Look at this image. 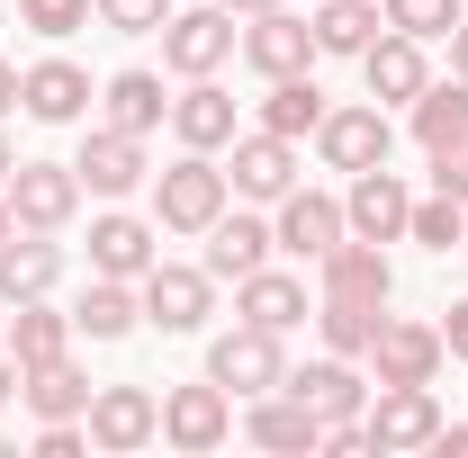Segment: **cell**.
<instances>
[{
    "instance_id": "obj_1",
    "label": "cell",
    "mask_w": 468,
    "mask_h": 458,
    "mask_svg": "<svg viewBox=\"0 0 468 458\" xmlns=\"http://www.w3.org/2000/svg\"><path fill=\"white\" fill-rule=\"evenodd\" d=\"M226 198H234L226 162L180 144V162H172V172H154V225H163V234H207L217 216H226Z\"/></svg>"
},
{
    "instance_id": "obj_2",
    "label": "cell",
    "mask_w": 468,
    "mask_h": 458,
    "mask_svg": "<svg viewBox=\"0 0 468 458\" xmlns=\"http://www.w3.org/2000/svg\"><path fill=\"white\" fill-rule=\"evenodd\" d=\"M135 297H144V324H154V333H198V324L217 315L207 261H154V270L135 279Z\"/></svg>"
},
{
    "instance_id": "obj_3",
    "label": "cell",
    "mask_w": 468,
    "mask_h": 458,
    "mask_svg": "<svg viewBox=\"0 0 468 458\" xmlns=\"http://www.w3.org/2000/svg\"><path fill=\"white\" fill-rule=\"evenodd\" d=\"M234 46H243V27H234L226 0H207V9H172V18H163V63H172L180 81H207V72H226Z\"/></svg>"
},
{
    "instance_id": "obj_4",
    "label": "cell",
    "mask_w": 468,
    "mask_h": 458,
    "mask_svg": "<svg viewBox=\"0 0 468 458\" xmlns=\"http://www.w3.org/2000/svg\"><path fill=\"white\" fill-rule=\"evenodd\" d=\"M315 153H324V172H378L388 153H397V126H388V109L378 99H351V109H324V126H315Z\"/></svg>"
},
{
    "instance_id": "obj_5",
    "label": "cell",
    "mask_w": 468,
    "mask_h": 458,
    "mask_svg": "<svg viewBox=\"0 0 468 458\" xmlns=\"http://www.w3.org/2000/svg\"><path fill=\"white\" fill-rule=\"evenodd\" d=\"M0 198H9V225H27V234H63L72 216H81V172H72V162H18Z\"/></svg>"
},
{
    "instance_id": "obj_6",
    "label": "cell",
    "mask_w": 468,
    "mask_h": 458,
    "mask_svg": "<svg viewBox=\"0 0 468 458\" xmlns=\"http://www.w3.org/2000/svg\"><path fill=\"white\" fill-rule=\"evenodd\" d=\"M207 378L226 396H271L289 378V350H280V333H261V324H234V333L207 342Z\"/></svg>"
},
{
    "instance_id": "obj_7",
    "label": "cell",
    "mask_w": 468,
    "mask_h": 458,
    "mask_svg": "<svg viewBox=\"0 0 468 458\" xmlns=\"http://www.w3.org/2000/svg\"><path fill=\"white\" fill-rule=\"evenodd\" d=\"M441 359H451L441 324L388 315V324H378V342H369V378H378V387H432V378H441Z\"/></svg>"
},
{
    "instance_id": "obj_8",
    "label": "cell",
    "mask_w": 468,
    "mask_h": 458,
    "mask_svg": "<svg viewBox=\"0 0 468 458\" xmlns=\"http://www.w3.org/2000/svg\"><path fill=\"white\" fill-rule=\"evenodd\" d=\"M360 432H369V450H378V458L432 450V441H441V396H432V387H378V404L360 413Z\"/></svg>"
},
{
    "instance_id": "obj_9",
    "label": "cell",
    "mask_w": 468,
    "mask_h": 458,
    "mask_svg": "<svg viewBox=\"0 0 468 458\" xmlns=\"http://www.w3.org/2000/svg\"><path fill=\"white\" fill-rule=\"evenodd\" d=\"M81 432H90V450H144V441H163V396H144V387H90V413H81Z\"/></svg>"
},
{
    "instance_id": "obj_10",
    "label": "cell",
    "mask_w": 468,
    "mask_h": 458,
    "mask_svg": "<svg viewBox=\"0 0 468 458\" xmlns=\"http://www.w3.org/2000/svg\"><path fill=\"white\" fill-rule=\"evenodd\" d=\"M163 441H172V450H189V458L226 450V441H234V396L217 387V378L172 387V396H163Z\"/></svg>"
},
{
    "instance_id": "obj_11",
    "label": "cell",
    "mask_w": 468,
    "mask_h": 458,
    "mask_svg": "<svg viewBox=\"0 0 468 458\" xmlns=\"http://www.w3.org/2000/svg\"><path fill=\"white\" fill-rule=\"evenodd\" d=\"M72 172H81L90 198H126V189L154 180V162H144V135H126V126H90L81 153H72Z\"/></svg>"
},
{
    "instance_id": "obj_12",
    "label": "cell",
    "mask_w": 468,
    "mask_h": 458,
    "mask_svg": "<svg viewBox=\"0 0 468 458\" xmlns=\"http://www.w3.org/2000/svg\"><path fill=\"white\" fill-rule=\"evenodd\" d=\"M90 99H100V90H90V72H81L72 55H46V63L18 72V109L37 117V126H81Z\"/></svg>"
},
{
    "instance_id": "obj_13",
    "label": "cell",
    "mask_w": 468,
    "mask_h": 458,
    "mask_svg": "<svg viewBox=\"0 0 468 458\" xmlns=\"http://www.w3.org/2000/svg\"><path fill=\"white\" fill-rule=\"evenodd\" d=\"M406 216H414V189L388 162L378 172H351V189H343V225L360 234V243H406Z\"/></svg>"
},
{
    "instance_id": "obj_14",
    "label": "cell",
    "mask_w": 468,
    "mask_h": 458,
    "mask_svg": "<svg viewBox=\"0 0 468 458\" xmlns=\"http://www.w3.org/2000/svg\"><path fill=\"white\" fill-rule=\"evenodd\" d=\"M234 55L252 63L261 81H289V72L315 63V27H306L297 9H261V18H243V46H234Z\"/></svg>"
},
{
    "instance_id": "obj_15",
    "label": "cell",
    "mask_w": 468,
    "mask_h": 458,
    "mask_svg": "<svg viewBox=\"0 0 468 458\" xmlns=\"http://www.w3.org/2000/svg\"><path fill=\"white\" fill-rule=\"evenodd\" d=\"M360 81H369V99H378V109H406L414 90L432 81L423 36H406V27H378V36H369V55H360Z\"/></svg>"
},
{
    "instance_id": "obj_16",
    "label": "cell",
    "mask_w": 468,
    "mask_h": 458,
    "mask_svg": "<svg viewBox=\"0 0 468 458\" xmlns=\"http://www.w3.org/2000/svg\"><path fill=\"white\" fill-rule=\"evenodd\" d=\"M226 180H234V198H261V207H280L297 189V144L289 135H234V162H226Z\"/></svg>"
},
{
    "instance_id": "obj_17",
    "label": "cell",
    "mask_w": 468,
    "mask_h": 458,
    "mask_svg": "<svg viewBox=\"0 0 468 458\" xmlns=\"http://www.w3.org/2000/svg\"><path fill=\"white\" fill-rule=\"evenodd\" d=\"M315 279H324V297H351V306H388V297H397L388 243H360V234H343V243L315 261Z\"/></svg>"
},
{
    "instance_id": "obj_18",
    "label": "cell",
    "mask_w": 468,
    "mask_h": 458,
    "mask_svg": "<svg viewBox=\"0 0 468 458\" xmlns=\"http://www.w3.org/2000/svg\"><path fill=\"white\" fill-rule=\"evenodd\" d=\"M154 261H163V225H144V216H126V207L90 216V270H100V279H144Z\"/></svg>"
},
{
    "instance_id": "obj_19",
    "label": "cell",
    "mask_w": 468,
    "mask_h": 458,
    "mask_svg": "<svg viewBox=\"0 0 468 458\" xmlns=\"http://www.w3.org/2000/svg\"><path fill=\"white\" fill-rule=\"evenodd\" d=\"M243 441H252V450L297 458V450L324 441V413H315L306 396H289V387H271V396H252V413H243Z\"/></svg>"
},
{
    "instance_id": "obj_20",
    "label": "cell",
    "mask_w": 468,
    "mask_h": 458,
    "mask_svg": "<svg viewBox=\"0 0 468 458\" xmlns=\"http://www.w3.org/2000/svg\"><path fill=\"white\" fill-rule=\"evenodd\" d=\"M271 234H280V252H297V261H324L351 225H343V198H324V189H289L280 216H271Z\"/></svg>"
},
{
    "instance_id": "obj_21",
    "label": "cell",
    "mask_w": 468,
    "mask_h": 458,
    "mask_svg": "<svg viewBox=\"0 0 468 458\" xmlns=\"http://www.w3.org/2000/svg\"><path fill=\"white\" fill-rule=\"evenodd\" d=\"M280 387H289V396H306L324 422H351V413H369V378H360V359H343V350H324V359L289 369Z\"/></svg>"
},
{
    "instance_id": "obj_22",
    "label": "cell",
    "mask_w": 468,
    "mask_h": 458,
    "mask_svg": "<svg viewBox=\"0 0 468 458\" xmlns=\"http://www.w3.org/2000/svg\"><path fill=\"white\" fill-rule=\"evenodd\" d=\"M271 252H280V234L261 225V216H243V207H226V216L207 225V252H198V261H207V279H252Z\"/></svg>"
},
{
    "instance_id": "obj_23",
    "label": "cell",
    "mask_w": 468,
    "mask_h": 458,
    "mask_svg": "<svg viewBox=\"0 0 468 458\" xmlns=\"http://www.w3.org/2000/svg\"><path fill=\"white\" fill-rule=\"evenodd\" d=\"M234 315L243 324H261V333H297L306 324V279H289V270H252V279H234Z\"/></svg>"
},
{
    "instance_id": "obj_24",
    "label": "cell",
    "mask_w": 468,
    "mask_h": 458,
    "mask_svg": "<svg viewBox=\"0 0 468 458\" xmlns=\"http://www.w3.org/2000/svg\"><path fill=\"white\" fill-rule=\"evenodd\" d=\"M172 135L189 144V153H226L234 144V90H217V72L189 81V90L172 99Z\"/></svg>"
},
{
    "instance_id": "obj_25",
    "label": "cell",
    "mask_w": 468,
    "mask_h": 458,
    "mask_svg": "<svg viewBox=\"0 0 468 458\" xmlns=\"http://www.w3.org/2000/svg\"><path fill=\"white\" fill-rule=\"evenodd\" d=\"M55 279H63V243L55 234H9V243H0V297H9V306H18V297H55Z\"/></svg>"
},
{
    "instance_id": "obj_26",
    "label": "cell",
    "mask_w": 468,
    "mask_h": 458,
    "mask_svg": "<svg viewBox=\"0 0 468 458\" xmlns=\"http://www.w3.org/2000/svg\"><path fill=\"white\" fill-rule=\"evenodd\" d=\"M135 324H144L135 279H100V270H90V287L72 297V333H90V342H126Z\"/></svg>"
},
{
    "instance_id": "obj_27",
    "label": "cell",
    "mask_w": 468,
    "mask_h": 458,
    "mask_svg": "<svg viewBox=\"0 0 468 458\" xmlns=\"http://www.w3.org/2000/svg\"><path fill=\"white\" fill-rule=\"evenodd\" d=\"M0 350H9L18 369H46V359H63V350H72V315H55L46 297H18V315H9Z\"/></svg>"
},
{
    "instance_id": "obj_28",
    "label": "cell",
    "mask_w": 468,
    "mask_h": 458,
    "mask_svg": "<svg viewBox=\"0 0 468 458\" xmlns=\"http://www.w3.org/2000/svg\"><path fill=\"white\" fill-rule=\"evenodd\" d=\"M18 396H27L37 422H81V413H90V378H81L72 350H63V359H46V369H18Z\"/></svg>"
},
{
    "instance_id": "obj_29",
    "label": "cell",
    "mask_w": 468,
    "mask_h": 458,
    "mask_svg": "<svg viewBox=\"0 0 468 458\" xmlns=\"http://www.w3.org/2000/svg\"><path fill=\"white\" fill-rule=\"evenodd\" d=\"M406 126H414L423 153L460 144V135H468V81H460V72H451V81H423V90L406 99Z\"/></svg>"
},
{
    "instance_id": "obj_30",
    "label": "cell",
    "mask_w": 468,
    "mask_h": 458,
    "mask_svg": "<svg viewBox=\"0 0 468 458\" xmlns=\"http://www.w3.org/2000/svg\"><path fill=\"white\" fill-rule=\"evenodd\" d=\"M100 126H126V135H154V126H172L163 81H154V72H109V90H100Z\"/></svg>"
},
{
    "instance_id": "obj_31",
    "label": "cell",
    "mask_w": 468,
    "mask_h": 458,
    "mask_svg": "<svg viewBox=\"0 0 468 458\" xmlns=\"http://www.w3.org/2000/svg\"><path fill=\"white\" fill-rule=\"evenodd\" d=\"M306 27H315V55H351V63H360L369 36L388 27V9H378V0H315Z\"/></svg>"
},
{
    "instance_id": "obj_32",
    "label": "cell",
    "mask_w": 468,
    "mask_h": 458,
    "mask_svg": "<svg viewBox=\"0 0 468 458\" xmlns=\"http://www.w3.org/2000/svg\"><path fill=\"white\" fill-rule=\"evenodd\" d=\"M324 109H334V99L315 90V72H289V81H271V99H261V126L297 144V135H315V126H324Z\"/></svg>"
},
{
    "instance_id": "obj_33",
    "label": "cell",
    "mask_w": 468,
    "mask_h": 458,
    "mask_svg": "<svg viewBox=\"0 0 468 458\" xmlns=\"http://www.w3.org/2000/svg\"><path fill=\"white\" fill-rule=\"evenodd\" d=\"M378 324H388V306H351V297H324L315 306V333H324V350H343V359H369Z\"/></svg>"
},
{
    "instance_id": "obj_34",
    "label": "cell",
    "mask_w": 468,
    "mask_h": 458,
    "mask_svg": "<svg viewBox=\"0 0 468 458\" xmlns=\"http://www.w3.org/2000/svg\"><path fill=\"white\" fill-rule=\"evenodd\" d=\"M406 243H423V252H460L468 243V198H414V216H406Z\"/></svg>"
},
{
    "instance_id": "obj_35",
    "label": "cell",
    "mask_w": 468,
    "mask_h": 458,
    "mask_svg": "<svg viewBox=\"0 0 468 458\" xmlns=\"http://www.w3.org/2000/svg\"><path fill=\"white\" fill-rule=\"evenodd\" d=\"M378 9H388V27H406V36H423V46L460 27V0H378Z\"/></svg>"
},
{
    "instance_id": "obj_36",
    "label": "cell",
    "mask_w": 468,
    "mask_h": 458,
    "mask_svg": "<svg viewBox=\"0 0 468 458\" xmlns=\"http://www.w3.org/2000/svg\"><path fill=\"white\" fill-rule=\"evenodd\" d=\"M90 18H100V27H117V36H163L172 0H90Z\"/></svg>"
},
{
    "instance_id": "obj_37",
    "label": "cell",
    "mask_w": 468,
    "mask_h": 458,
    "mask_svg": "<svg viewBox=\"0 0 468 458\" xmlns=\"http://www.w3.org/2000/svg\"><path fill=\"white\" fill-rule=\"evenodd\" d=\"M18 27H37V36H72V27H90V0H18Z\"/></svg>"
},
{
    "instance_id": "obj_38",
    "label": "cell",
    "mask_w": 468,
    "mask_h": 458,
    "mask_svg": "<svg viewBox=\"0 0 468 458\" xmlns=\"http://www.w3.org/2000/svg\"><path fill=\"white\" fill-rule=\"evenodd\" d=\"M432 189H441V198H468V135L432 153Z\"/></svg>"
},
{
    "instance_id": "obj_39",
    "label": "cell",
    "mask_w": 468,
    "mask_h": 458,
    "mask_svg": "<svg viewBox=\"0 0 468 458\" xmlns=\"http://www.w3.org/2000/svg\"><path fill=\"white\" fill-rule=\"evenodd\" d=\"M81 450H90L81 422H37V458H81Z\"/></svg>"
},
{
    "instance_id": "obj_40",
    "label": "cell",
    "mask_w": 468,
    "mask_h": 458,
    "mask_svg": "<svg viewBox=\"0 0 468 458\" xmlns=\"http://www.w3.org/2000/svg\"><path fill=\"white\" fill-rule=\"evenodd\" d=\"M441 342H451V359H468V297L451 306V315H441Z\"/></svg>"
},
{
    "instance_id": "obj_41",
    "label": "cell",
    "mask_w": 468,
    "mask_h": 458,
    "mask_svg": "<svg viewBox=\"0 0 468 458\" xmlns=\"http://www.w3.org/2000/svg\"><path fill=\"white\" fill-rule=\"evenodd\" d=\"M441 458H468V422H441V441H432Z\"/></svg>"
},
{
    "instance_id": "obj_42",
    "label": "cell",
    "mask_w": 468,
    "mask_h": 458,
    "mask_svg": "<svg viewBox=\"0 0 468 458\" xmlns=\"http://www.w3.org/2000/svg\"><path fill=\"white\" fill-rule=\"evenodd\" d=\"M451 72H460V81H468V18H460V27H451Z\"/></svg>"
},
{
    "instance_id": "obj_43",
    "label": "cell",
    "mask_w": 468,
    "mask_h": 458,
    "mask_svg": "<svg viewBox=\"0 0 468 458\" xmlns=\"http://www.w3.org/2000/svg\"><path fill=\"white\" fill-rule=\"evenodd\" d=\"M18 109V63H0V117Z\"/></svg>"
},
{
    "instance_id": "obj_44",
    "label": "cell",
    "mask_w": 468,
    "mask_h": 458,
    "mask_svg": "<svg viewBox=\"0 0 468 458\" xmlns=\"http://www.w3.org/2000/svg\"><path fill=\"white\" fill-rule=\"evenodd\" d=\"M18 396V359H9V350H0V404Z\"/></svg>"
},
{
    "instance_id": "obj_45",
    "label": "cell",
    "mask_w": 468,
    "mask_h": 458,
    "mask_svg": "<svg viewBox=\"0 0 468 458\" xmlns=\"http://www.w3.org/2000/svg\"><path fill=\"white\" fill-rule=\"evenodd\" d=\"M234 18H261V9H289V0H226Z\"/></svg>"
},
{
    "instance_id": "obj_46",
    "label": "cell",
    "mask_w": 468,
    "mask_h": 458,
    "mask_svg": "<svg viewBox=\"0 0 468 458\" xmlns=\"http://www.w3.org/2000/svg\"><path fill=\"white\" fill-rule=\"evenodd\" d=\"M9 172H18V153H9V135H0V189H9Z\"/></svg>"
},
{
    "instance_id": "obj_47",
    "label": "cell",
    "mask_w": 468,
    "mask_h": 458,
    "mask_svg": "<svg viewBox=\"0 0 468 458\" xmlns=\"http://www.w3.org/2000/svg\"><path fill=\"white\" fill-rule=\"evenodd\" d=\"M9 234H18V225H9V198H0V243H9Z\"/></svg>"
}]
</instances>
